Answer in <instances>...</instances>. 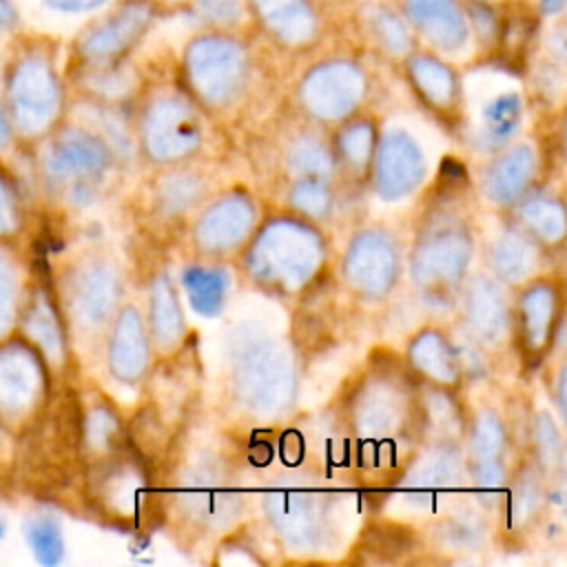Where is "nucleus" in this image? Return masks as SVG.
<instances>
[{
    "mask_svg": "<svg viewBox=\"0 0 567 567\" xmlns=\"http://www.w3.org/2000/svg\"><path fill=\"white\" fill-rule=\"evenodd\" d=\"M197 11L210 20H233L239 16L235 0H199Z\"/></svg>",
    "mask_w": 567,
    "mask_h": 567,
    "instance_id": "obj_10",
    "label": "nucleus"
},
{
    "mask_svg": "<svg viewBox=\"0 0 567 567\" xmlns=\"http://www.w3.org/2000/svg\"><path fill=\"white\" fill-rule=\"evenodd\" d=\"M414 73H416V78L421 80V84H423L430 93H443V91H447V86H450V78H447L445 69L439 66V64L432 62V60H419V62L414 64Z\"/></svg>",
    "mask_w": 567,
    "mask_h": 567,
    "instance_id": "obj_9",
    "label": "nucleus"
},
{
    "mask_svg": "<svg viewBox=\"0 0 567 567\" xmlns=\"http://www.w3.org/2000/svg\"><path fill=\"white\" fill-rule=\"evenodd\" d=\"M374 27H377V31H379V35H381V40L385 42L388 49H392V51L405 49L408 33H405V27L401 24V20L396 16L379 11L374 16Z\"/></svg>",
    "mask_w": 567,
    "mask_h": 567,
    "instance_id": "obj_8",
    "label": "nucleus"
},
{
    "mask_svg": "<svg viewBox=\"0 0 567 567\" xmlns=\"http://www.w3.org/2000/svg\"><path fill=\"white\" fill-rule=\"evenodd\" d=\"M308 97L321 109H343L348 106L357 91L359 78L346 64H332L317 71L308 82Z\"/></svg>",
    "mask_w": 567,
    "mask_h": 567,
    "instance_id": "obj_5",
    "label": "nucleus"
},
{
    "mask_svg": "<svg viewBox=\"0 0 567 567\" xmlns=\"http://www.w3.org/2000/svg\"><path fill=\"white\" fill-rule=\"evenodd\" d=\"M563 4H565V0H543V11L545 13H556V11L563 9Z\"/></svg>",
    "mask_w": 567,
    "mask_h": 567,
    "instance_id": "obj_13",
    "label": "nucleus"
},
{
    "mask_svg": "<svg viewBox=\"0 0 567 567\" xmlns=\"http://www.w3.org/2000/svg\"><path fill=\"white\" fill-rule=\"evenodd\" d=\"M29 538L42 563H53L58 558L60 538H58V529L51 523H35L29 529Z\"/></svg>",
    "mask_w": 567,
    "mask_h": 567,
    "instance_id": "obj_7",
    "label": "nucleus"
},
{
    "mask_svg": "<svg viewBox=\"0 0 567 567\" xmlns=\"http://www.w3.org/2000/svg\"><path fill=\"white\" fill-rule=\"evenodd\" d=\"M148 7L146 4H128L100 29H95L84 40V53L89 55H104L126 47L146 24Z\"/></svg>",
    "mask_w": 567,
    "mask_h": 567,
    "instance_id": "obj_4",
    "label": "nucleus"
},
{
    "mask_svg": "<svg viewBox=\"0 0 567 567\" xmlns=\"http://www.w3.org/2000/svg\"><path fill=\"white\" fill-rule=\"evenodd\" d=\"M414 22L443 49H454L465 40V22L452 0H405Z\"/></svg>",
    "mask_w": 567,
    "mask_h": 567,
    "instance_id": "obj_3",
    "label": "nucleus"
},
{
    "mask_svg": "<svg viewBox=\"0 0 567 567\" xmlns=\"http://www.w3.org/2000/svg\"><path fill=\"white\" fill-rule=\"evenodd\" d=\"M255 4L270 29L281 38L299 42L312 33V13L303 0H255Z\"/></svg>",
    "mask_w": 567,
    "mask_h": 567,
    "instance_id": "obj_6",
    "label": "nucleus"
},
{
    "mask_svg": "<svg viewBox=\"0 0 567 567\" xmlns=\"http://www.w3.org/2000/svg\"><path fill=\"white\" fill-rule=\"evenodd\" d=\"M2 131H4V126H2V115H0V135H2Z\"/></svg>",
    "mask_w": 567,
    "mask_h": 567,
    "instance_id": "obj_14",
    "label": "nucleus"
},
{
    "mask_svg": "<svg viewBox=\"0 0 567 567\" xmlns=\"http://www.w3.org/2000/svg\"><path fill=\"white\" fill-rule=\"evenodd\" d=\"M190 69L195 82L213 93H226L239 78L241 53L239 49L221 38L197 40L190 49Z\"/></svg>",
    "mask_w": 567,
    "mask_h": 567,
    "instance_id": "obj_1",
    "label": "nucleus"
},
{
    "mask_svg": "<svg viewBox=\"0 0 567 567\" xmlns=\"http://www.w3.org/2000/svg\"><path fill=\"white\" fill-rule=\"evenodd\" d=\"M51 7L60 9V11H86L93 9L106 0H47Z\"/></svg>",
    "mask_w": 567,
    "mask_h": 567,
    "instance_id": "obj_11",
    "label": "nucleus"
},
{
    "mask_svg": "<svg viewBox=\"0 0 567 567\" xmlns=\"http://www.w3.org/2000/svg\"><path fill=\"white\" fill-rule=\"evenodd\" d=\"M13 102L20 117H44L55 102V84L44 62L27 60L13 75Z\"/></svg>",
    "mask_w": 567,
    "mask_h": 567,
    "instance_id": "obj_2",
    "label": "nucleus"
},
{
    "mask_svg": "<svg viewBox=\"0 0 567 567\" xmlns=\"http://www.w3.org/2000/svg\"><path fill=\"white\" fill-rule=\"evenodd\" d=\"M16 13L7 0H0V27H9L13 22Z\"/></svg>",
    "mask_w": 567,
    "mask_h": 567,
    "instance_id": "obj_12",
    "label": "nucleus"
}]
</instances>
